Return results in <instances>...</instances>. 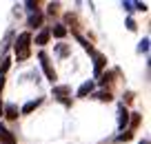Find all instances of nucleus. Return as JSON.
<instances>
[{
  "label": "nucleus",
  "mask_w": 151,
  "mask_h": 144,
  "mask_svg": "<svg viewBox=\"0 0 151 144\" xmlns=\"http://www.w3.org/2000/svg\"><path fill=\"white\" fill-rule=\"evenodd\" d=\"M14 51H16V56H18V62L27 60V58L31 56V33H29V31L20 33V36L16 38V42H14Z\"/></svg>",
  "instance_id": "1"
},
{
  "label": "nucleus",
  "mask_w": 151,
  "mask_h": 144,
  "mask_svg": "<svg viewBox=\"0 0 151 144\" xmlns=\"http://www.w3.org/2000/svg\"><path fill=\"white\" fill-rule=\"evenodd\" d=\"M53 98H56L58 100V102H62V104H65V107H69V104H71V87H67V84H62V87H53Z\"/></svg>",
  "instance_id": "2"
},
{
  "label": "nucleus",
  "mask_w": 151,
  "mask_h": 144,
  "mask_svg": "<svg viewBox=\"0 0 151 144\" xmlns=\"http://www.w3.org/2000/svg\"><path fill=\"white\" fill-rule=\"evenodd\" d=\"M38 60H40V64H42V71H45V75H47V80H51V82H56V71H53V67H51V62H49V56L45 51H40L38 53Z\"/></svg>",
  "instance_id": "3"
},
{
  "label": "nucleus",
  "mask_w": 151,
  "mask_h": 144,
  "mask_svg": "<svg viewBox=\"0 0 151 144\" xmlns=\"http://www.w3.org/2000/svg\"><path fill=\"white\" fill-rule=\"evenodd\" d=\"M104 64H107V56H104V53H98V51H96V53H93V75H96V78L102 73Z\"/></svg>",
  "instance_id": "4"
},
{
  "label": "nucleus",
  "mask_w": 151,
  "mask_h": 144,
  "mask_svg": "<svg viewBox=\"0 0 151 144\" xmlns=\"http://www.w3.org/2000/svg\"><path fill=\"white\" fill-rule=\"evenodd\" d=\"M2 115H5L7 120H18V115H20V109L16 107L14 102H9V104H5V107H2Z\"/></svg>",
  "instance_id": "5"
},
{
  "label": "nucleus",
  "mask_w": 151,
  "mask_h": 144,
  "mask_svg": "<svg viewBox=\"0 0 151 144\" xmlns=\"http://www.w3.org/2000/svg\"><path fill=\"white\" fill-rule=\"evenodd\" d=\"M93 89H96V82H93V80H87V82H82V87L78 89L76 95H78V98H87L89 93H93Z\"/></svg>",
  "instance_id": "6"
},
{
  "label": "nucleus",
  "mask_w": 151,
  "mask_h": 144,
  "mask_svg": "<svg viewBox=\"0 0 151 144\" xmlns=\"http://www.w3.org/2000/svg\"><path fill=\"white\" fill-rule=\"evenodd\" d=\"M42 20H45V16L40 14V11H33V14H29V18H27V27L36 29V27L42 24Z\"/></svg>",
  "instance_id": "7"
},
{
  "label": "nucleus",
  "mask_w": 151,
  "mask_h": 144,
  "mask_svg": "<svg viewBox=\"0 0 151 144\" xmlns=\"http://www.w3.org/2000/svg\"><path fill=\"white\" fill-rule=\"evenodd\" d=\"M127 124H129V111L124 109V104H120V111H118V129L122 131Z\"/></svg>",
  "instance_id": "8"
},
{
  "label": "nucleus",
  "mask_w": 151,
  "mask_h": 144,
  "mask_svg": "<svg viewBox=\"0 0 151 144\" xmlns=\"http://www.w3.org/2000/svg\"><path fill=\"white\" fill-rule=\"evenodd\" d=\"M40 104H42V98H36V100H29L27 104H24L22 109H20V113H24V115H27V113H31V111H36L38 107H40Z\"/></svg>",
  "instance_id": "9"
},
{
  "label": "nucleus",
  "mask_w": 151,
  "mask_h": 144,
  "mask_svg": "<svg viewBox=\"0 0 151 144\" xmlns=\"http://www.w3.org/2000/svg\"><path fill=\"white\" fill-rule=\"evenodd\" d=\"M49 38H51V31H49V29L45 27L42 31H40V33L36 36V44H40V47H42V44H47V42H49Z\"/></svg>",
  "instance_id": "10"
},
{
  "label": "nucleus",
  "mask_w": 151,
  "mask_h": 144,
  "mask_svg": "<svg viewBox=\"0 0 151 144\" xmlns=\"http://www.w3.org/2000/svg\"><path fill=\"white\" fill-rule=\"evenodd\" d=\"M49 31L53 33V38H65L67 36V27H65V24H56V27L49 29Z\"/></svg>",
  "instance_id": "11"
},
{
  "label": "nucleus",
  "mask_w": 151,
  "mask_h": 144,
  "mask_svg": "<svg viewBox=\"0 0 151 144\" xmlns=\"http://www.w3.org/2000/svg\"><path fill=\"white\" fill-rule=\"evenodd\" d=\"M93 98H96V100H102V102H109L113 95H111L109 91H98V93H93Z\"/></svg>",
  "instance_id": "12"
},
{
  "label": "nucleus",
  "mask_w": 151,
  "mask_h": 144,
  "mask_svg": "<svg viewBox=\"0 0 151 144\" xmlns=\"http://www.w3.org/2000/svg\"><path fill=\"white\" fill-rule=\"evenodd\" d=\"M0 144H16V138H14V133H11V131H5V135H2Z\"/></svg>",
  "instance_id": "13"
},
{
  "label": "nucleus",
  "mask_w": 151,
  "mask_h": 144,
  "mask_svg": "<svg viewBox=\"0 0 151 144\" xmlns=\"http://www.w3.org/2000/svg\"><path fill=\"white\" fill-rule=\"evenodd\" d=\"M113 73H116V71H111V73H102V75H100V87H107V84L109 82H113Z\"/></svg>",
  "instance_id": "14"
},
{
  "label": "nucleus",
  "mask_w": 151,
  "mask_h": 144,
  "mask_svg": "<svg viewBox=\"0 0 151 144\" xmlns=\"http://www.w3.org/2000/svg\"><path fill=\"white\" fill-rule=\"evenodd\" d=\"M56 53H58V56H62V58L69 56V47H67V44H58L56 47Z\"/></svg>",
  "instance_id": "15"
},
{
  "label": "nucleus",
  "mask_w": 151,
  "mask_h": 144,
  "mask_svg": "<svg viewBox=\"0 0 151 144\" xmlns=\"http://www.w3.org/2000/svg\"><path fill=\"white\" fill-rule=\"evenodd\" d=\"M9 67H11V58H5V60H2V64H0V75H5Z\"/></svg>",
  "instance_id": "16"
},
{
  "label": "nucleus",
  "mask_w": 151,
  "mask_h": 144,
  "mask_svg": "<svg viewBox=\"0 0 151 144\" xmlns=\"http://www.w3.org/2000/svg\"><path fill=\"white\" fill-rule=\"evenodd\" d=\"M138 51H140V53H147V51H149V38H145V40L140 42V47H138Z\"/></svg>",
  "instance_id": "17"
},
{
  "label": "nucleus",
  "mask_w": 151,
  "mask_h": 144,
  "mask_svg": "<svg viewBox=\"0 0 151 144\" xmlns=\"http://www.w3.org/2000/svg\"><path fill=\"white\" fill-rule=\"evenodd\" d=\"M24 7H27L29 14H33V11H38V2H33V0H29V2H24Z\"/></svg>",
  "instance_id": "18"
},
{
  "label": "nucleus",
  "mask_w": 151,
  "mask_h": 144,
  "mask_svg": "<svg viewBox=\"0 0 151 144\" xmlns=\"http://www.w3.org/2000/svg\"><path fill=\"white\" fill-rule=\"evenodd\" d=\"M129 115H131V126L136 129V126L140 124V113H129Z\"/></svg>",
  "instance_id": "19"
},
{
  "label": "nucleus",
  "mask_w": 151,
  "mask_h": 144,
  "mask_svg": "<svg viewBox=\"0 0 151 144\" xmlns=\"http://www.w3.org/2000/svg\"><path fill=\"white\" fill-rule=\"evenodd\" d=\"M127 140H131V133H129V131H124V135H118V138H116V142H127Z\"/></svg>",
  "instance_id": "20"
},
{
  "label": "nucleus",
  "mask_w": 151,
  "mask_h": 144,
  "mask_svg": "<svg viewBox=\"0 0 151 144\" xmlns=\"http://www.w3.org/2000/svg\"><path fill=\"white\" fill-rule=\"evenodd\" d=\"M133 9H138V11H147V2H133Z\"/></svg>",
  "instance_id": "21"
},
{
  "label": "nucleus",
  "mask_w": 151,
  "mask_h": 144,
  "mask_svg": "<svg viewBox=\"0 0 151 144\" xmlns=\"http://www.w3.org/2000/svg\"><path fill=\"white\" fill-rule=\"evenodd\" d=\"M127 29H129V31H136V22H133V18H127Z\"/></svg>",
  "instance_id": "22"
},
{
  "label": "nucleus",
  "mask_w": 151,
  "mask_h": 144,
  "mask_svg": "<svg viewBox=\"0 0 151 144\" xmlns=\"http://www.w3.org/2000/svg\"><path fill=\"white\" fill-rule=\"evenodd\" d=\"M122 7H124L127 11H133V2H122Z\"/></svg>",
  "instance_id": "23"
},
{
  "label": "nucleus",
  "mask_w": 151,
  "mask_h": 144,
  "mask_svg": "<svg viewBox=\"0 0 151 144\" xmlns=\"http://www.w3.org/2000/svg\"><path fill=\"white\" fill-rule=\"evenodd\" d=\"M58 9V2H56V5H53V2H51V5H49V14H53V11H56Z\"/></svg>",
  "instance_id": "24"
},
{
  "label": "nucleus",
  "mask_w": 151,
  "mask_h": 144,
  "mask_svg": "<svg viewBox=\"0 0 151 144\" xmlns=\"http://www.w3.org/2000/svg\"><path fill=\"white\" fill-rule=\"evenodd\" d=\"M5 131H7V126H5V124H0V140H2V135H5Z\"/></svg>",
  "instance_id": "25"
},
{
  "label": "nucleus",
  "mask_w": 151,
  "mask_h": 144,
  "mask_svg": "<svg viewBox=\"0 0 151 144\" xmlns=\"http://www.w3.org/2000/svg\"><path fill=\"white\" fill-rule=\"evenodd\" d=\"M2 87H5V75H0V93H2Z\"/></svg>",
  "instance_id": "26"
},
{
  "label": "nucleus",
  "mask_w": 151,
  "mask_h": 144,
  "mask_svg": "<svg viewBox=\"0 0 151 144\" xmlns=\"http://www.w3.org/2000/svg\"><path fill=\"white\" fill-rule=\"evenodd\" d=\"M2 107H5V104H2V100H0V115H2Z\"/></svg>",
  "instance_id": "27"
},
{
  "label": "nucleus",
  "mask_w": 151,
  "mask_h": 144,
  "mask_svg": "<svg viewBox=\"0 0 151 144\" xmlns=\"http://www.w3.org/2000/svg\"><path fill=\"white\" fill-rule=\"evenodd\" d=\"M140 144H149V140H142V142H140Z\"/></svg>",
  "instance_id": "28"
}]
</instances>
